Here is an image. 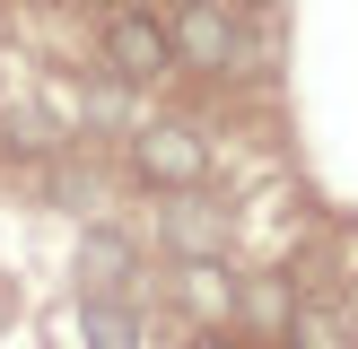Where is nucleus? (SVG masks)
I'll list each match as a JSON object with an SVG mask.
<instances>
[{"label":"nucleus","instance_id":"nucleus-1","mask_svg":"<svg viewBox=\"0 0 358 349\" xmlns=\"http://www.w3.org/2000/svg\"><path fill=\"white\" fill-rule=\"evenodd\" d=\"M105 70H114L122 87H157L175 70V35L157 9H114L105 17Z\"/></svg>","mask_w":358,"mask_h":349},{"label":"nucleus","instance_id":"nucleus-2","mask_svg":"<svg viewBox=\"0 0 358 349\" xmlns=\"http://www.w3.org/2000/svg\"><path fill=\"white\" fill-rule=\"evenodd\" d=\"M166 35H175V61L201 70V79H227V70H236V52H245L236 9H227V0H184V9L166 17Z\"/></svg>","mask_w":358,"mask_h":349},{"label":"nucleus","instance_id":"nucleus-3","mask_svg":"<svg viewBox=\"0 0 358 349\" xmlns=\"http://www.w3.org/2000/svg\"><path fill=\"white\" fill-rule=\"evenodd\" d=\"M131 174L157 184V192H192V184L210 174V140L184 131V122H149V131L131 140Z\"/></svg>","mask_w":358,"mask_h":349},{"label":"nucleus","instance_id":"nucleus-4","mask_svg":"<svg viewBox=\"0 0 358 349\" xmlns=\"http://www.w3.org/2000/svg\"><path fill=\"white\" fill-rule=\"evenodd\" d=\"M131 271H140V244L122 236V227H87L79 236V279H87L79 297H122Z\"/></svg>","mask_w":358,"mask_h":349},{"label":"nucleus","instance_id":"nucleus-5","mask_svg":"<svg viewBox=\"0 0 358 349\" xmlns=\"http://www.w3.org/2000/svg\"><path fill=\"white\" fill-rule=\"evenodd\" d=\"M166 244H175V253H184V262H219V244H227V227L210 218L201 201H184V192H175V209H166Z\"/></svg>","mask_w":358,"mask_h":349},{"label":"nucleus","instance_id":"nucleus-6","mask_svg":"<svg viewBox=\"0 0 358 349\" xmlns=\"http://www.w3.org/2000/svg\"><path fill=\"white\" fill-rule=\"evenodd\" d=\"M79 341L87 349H140V314L122 297H79Z\"/></svg>","mask_w":358,"mask_h":349},{"label":"nucleus","instance_id":"nucleus-7","mask_svg":"<svg viewBox=\"0 0 358 349\" xmlns=\"http://www.w3.org/2000/svg\"><path fill=\"white\" fill-rule=\"evenodd\" d=\"M289 349H350V323L332 306H297L289 314Z\"/></svg>","mask_w":358,"mask_h":349},{"label":"nucleus","instance_id":"nucleus-8","mask_svg":"<svg viewBox=\"0 0 358 349\" xmlns=\"http://www.w3.org/2000/svg\"><path fill=\"white\" fill-rule=\"evenodd\" d=\"M184 349H245V341H236V332H219V323H210V332H192Z\"/></svg>","mask_w":358,"mask_h":349},{"label":"nucleus","instance_id":"nucleus-9","mask_svg":"<svg viewBox=\"0 0 358 349\" xmlns=\"http://www.w3.org/2000/svg\"><path fill=\"white\" fill-rule=\"evenodd\" d=\"M236 9H262V0H236Z\"/></svg>","mask_w":358,"mask_h":349},{"label":"nucleus","instance_id":"nucleus-10","mask_svg":"<svg viewBox=\"0 0 358 349\" xmlns=\"http://www.w3.org/2000/svg\"><path fill=\"white\" fill-rule=\"evenodd\" d=\"M79 9H105V0H79Z\"/></svg>","mask_w":358,"mask_h":349}]
</instances>
